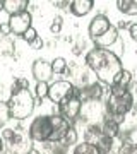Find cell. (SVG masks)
<instances>
[{"label": "cell", "instance_id": "cell-20", "mask_svg": "<svg viewBox=\"0 0 137 154\" xmlns=\"http://www.w3.org/2000/svg\"><path fill=\"white\" fill-rule=\"evenodd\" d=\"M77 139H79V135H77V130L74 128V127H70V130L65 134V137H64V140H62V144H64V147H70V146H77Z\"/></svg>", "mask_w": 137, "mask_h": 154}, {"label": "cell", "instance_id": "cell-11", "mask_svg": "<svg viewBox=\"0 0 137 154\" xmlns=\"http://www.w3.org/2000/svg\"><path fill=\"white\" fill-rule=\"evenodd\" d=\"M111 26H113V24L110 22V19L104 16V14H98V16H94L93 19H91V22H89L88 33H89V36H91V39H96V38H99L101 34L106 33Z\"/></svg>", "mask_w": 137, "mask_h": 154}, {"label": "cell", "instance_id": "cell-26", "mask_svg": "<svg viewBox=\"0 0 137 154\" xmlns=\"http://www.w3.org/2000/svg\"><path fill=\"white\" fill-rule=\"evenodd\" d=\"M129 34H130V38L137 43V22L130 24V28H129Z\"/></svg>", "mask_w": 137, "mask_h": 154}, {"label": "cell", "instance_id": "cell-28", "mask_svg": "<svg viewBox=\"0 0 137 154\" xmlns=\"http://www.w3.org/2000/svg\"><path fill=\"white\" fill-rule=\"evenodd\" d=\"M0 33L4 34V36H9L11 33V28H9V22H4V24H0Z\"/></svg>", "mask_w": 137, "mask_h": 154}, {"label": "cell", "instance_id": "cell-34", "mask_svg": "<svg viewBox=\"0 0 137 154\" xmlns=\"http://www.w3.org/2000/svg\"><path fill=\"white\" fill-rule=\"evenodd\" d=\"M135 55H137V51H135Z\"/></svg>", "mask_w": 137, "mask_h": 154}, {"label": "cell", "instance_id": "cell-2", "mask_svg": "<svg viewBox=\"0 0 137 154\" xmlns=\"http://www.w3.org/2000/svg\"><path fill=\"white\" fill-rule=\"evenodd\" d=\"M106 115L115 118L120 123L132 110H134V93L130 89H122L117 86H110V96L104 103Z\"/></svg>", "mask_w": 137, "mask_h": 154}, {"label": "cell", "instance_id": "cell-17", "mask_svg": "<svg viewBox=\"0 0 137 154\" xmlns=\"http://www.w3.org/2000/svg\"><path fill=\"white\" fill-rule=\"evenodd\" d=\"M117 9L125 16H137V0H117Z\"/></svg>", "mask_w": 137, "mask_h": 154}, {"label": "cell", "instance_id": "cell-10", "mask_svg": "<svg viewBox=\"0 0 137 154\" xmlns=\"http://www.w3.org/2000/svg\"><path fill=\"white\" fill-rule=\"evenodd\" d=\"M51 123H53V134H51V140L50 144H62L65 134L70 130L72 123L67 122L64 116L60 115H51Z\"/></svg>", "mask_w": 137, "mask_h": 154}, {"label": "cell", "instance_id": "cell-12", "mask_svg": "<svg viewBox=\"0 0 137 154\" xmlns=\"http://www.w3.org/2000/svg\"><path fill=\"white\" fill-rule=\"evenodd\" d=\"M33 77L36 79V82H48L50 79L53 77V70H51V63L43 58H38V60H34L33 63Z\"/></svg>", "mask_w": 137, "mask_h": 154}, {"label": "cell", "instance_id": "cell-7", "mask_svg": "<svg viewBox=\"0 0 137 154\" xmlns=\"http://www.w3.org/2000/svg\"><path fill=\"white\" fill-rule=\"evenodd\" d=\"M82 111V101L81 98H79V94H76L74 96H70V98H67L65 101H62L60 105H58V115L64 116L67 122H70V123H74V122L77 120V116L81 115Z\"/></svg>", "mask_w": 137, "mask_h": 154}, {"label": "cell", "instance_id": "cell-25", "mask_svg": "<svg viewBox=\"0 0 137 154\" xmlns=\"http://www.w3.org/2000/svg\"><path fill=\"white\" fill-rule=\"evenodd\" d=\"M36 38H38V33H36V29H34V28H29L26 33L22 34V39H24L27 45H31Z\"/></svg>", "mask_w": 137, "mask_h": 154}, {"label": "cell", "instance_id": "cell-24", "mask_svg": "<svg viewBox=\"0 0 137 154\" xmlns=\"http://www.w3.org/2000/svg\"><path fill=\"white\" fill-rule=\"evenodd\" d=\"M62 24H64V21H62V17L60 16H57L51 21V24H50V33L51 34H60L62 31Z\"/></svg>", "mask_w": 137, "mask_h": 154}, {"label": "cell", "instance_id": "cell-4", "mask_svg": "<svg viewBox=\"0 0 137 154\" xmlns=\"http://www.w3.org/2000/svg\"><path fill=\"white\" fill-rule=\"evenodd\" d=\"M53 134V123H51V115H41L36 116L27 128V137L33 142L50 144Z\"/></svg>", "mask_w": 137, "mask_h": 154}, {"label": "cell", "instance_id": "cell-16", "mask_svg": "<svg viewBox=\"0 0 137 154\" xmlns=\"http://www.w3.org/2000/svg\"><path fill=\"white\" fill-rule=\"evenodd\" d=\"M27 5H29V0H4V11L9 16H16L27 11Z\"/></svg>", "mask_w": 137, "mask_h": 154}, {"label": "cell", "instance_id": "cell-15", "mask_svg": "<svg viewBox=\"0 0 137 154\" xmlns=\"http://www.w3.org/2000/svg\"><path fill=\"white\" fill-rule=\"evenodd\" d=\"M101 130H103V134L106 137L113 139V140H115L122 132L120 123H118L115 118H111V116H108V115H104V120H103V123H101Z\"/></svg>", "mask_w": 137, "mask_h": 154}, {"label": "cell", "instance_id": "cell-32", "mask_svg": "<svg viewBox=\"0 0 137 154\" xmlns=\"http://www.w3.org/2000/svg\"><path fill=\"white\" fill-rule=\"evenodd\" d=\"M4 11V0H0V12Z\"/></svg>", "mask_w": 137, "mask_h": 154}, {"label": "cell", "instance_id": "cell-22", "mask_svg": "<svg viewBox=\"0 0 137 154\" xmlns=\"http://www.w3.org/2000/svg\"><path fill=\"white\" fill-rule=\"evenodd\" d=\"M9 118H11L9 106H7V103L0 101V130H4V127H5V123L9 122Z\"/></svg>", "mask_w": 137, "mask_h": 154}, {"label": "cell", "instance_id": "cell-14", "mask_svg": "<svg viewBox=\"0 0 137 154\" xmlns=\"http://www.w3.org/2000/svg\"><path fill=\"white\" fill-rule=\"evenodd\" d=\"M117 39H118V29H117L115 26H111L104 34H101L99 38L93 39V41H94V45H96V48H106L108 50Z\"/></svg>", "mask_w": 137, "mask_h": 154}, {"label": "cell", "instance_id": "cell-33", "mask_svg": "<svg viewBox=\"0 0 137 154\" xmlns=\"http://www.w3.org/2000/svg\"><path fill=\"white\" fill-rule=\"evenodd\" d=\"M2 154H11V152H2Z\"/></svg>", "mask_w": 137, "mask_h": 154}, {"label": "cell", "instance_id": "cell-19", "mask_svg": "<svg viewBox=\"0 0 137 154\" xmlns=\"http://www.w3.org/2000/svg\"><path fill=\"white\" fill-rule=\"evenodd\" d=\"M72 154H103V152H101L96 146H93V144H89V142L84 140L82 144H77L76 147H74Z\"/></svg>", "mask_w": 137, "mask_h": 154}, {"label": "cell", "instance_id": "cell-21", "mask_svg": "<svg viewBox=\"0 0 137 154\" xmlns=\"http://www.w3.org/2000/svg\"><path fill=\"white\" fill-rule=\"evenodd\" d=\"M51 70H53V74H64L67 70V60L64 57H57L51 62Z\"/></svg>", "mask_w": 137, "mask_h": 154}, {"label": "cell", "instance_id": "cell-9", "mask_svg": "<svg viewBox=\"0 0 137 154\" xmlns=\"http://www.w3.org/2000/svg\"><path fill=\"white\" fill-rule=\"evenodd\" d=\"M77 94L81 98L82 103H94V101H99L103 98L104 94V89H103V84L101 82H89L82 88H77Z\"/></svg>", "mask_w": 137, "mask_h": 154}, {"label": "cell", "instance_id": "cell-13", "mask_svg": "<svg viewBox=\"0 0 137 154\" xmlns=\"http://www.w3.org/2000/svg\"><path fill=\"white\" fill-rule=\"evenodd\" d=\"M93 7H94L93 0H72L69 9L76 17H84L93 11Z\"/></svg>", "mask_w": 137, "mask_h": 154}, {"label": "cell", "instance_id": "cell-31", "mask_svg": "<svg viewBox=\"0 0 137 154\" xmlns=\"http://www.w3.org/2000/svg\"><path fill=\"white\" fill-rule=\"evenodd\" d=\"M4 144H5V140L2 139V135H0V154L4 152Z\"/></svg>", "mask_w": 137, "mask_h": 154}, {"label": "cell", "instance_id": "cell-3", "mask_svg": "<svg viewBox=\"0 0 137 154\" xmlns=\"http://www.w3.org/2000/svg\"><path fill=\"white\" fill-rule=\"evenodd\" d=\"M7 106H9V113H11V118L17 122L26 120L27 116L33 115L34 111V96L31 94L29 89H19L12 86V93L11 98L7 101Z\"/></svg>", "mask_w": 137, "mask_h": 154}, {"label": "cell", "instance_id": "cell-18", "mask_svg": "<svg viewBox=\"0 0 137 154\" xmlns=\"http://www.w3.org/2000/svg\"><path fill=\"white\" fill-rule=\"evenodd\" d=\"M130 84H132V72L123 69V70L115 77V81H113L111 86H117V88H122V89H129Z\"/></svg>", "mask_w": 137, "mask_h": 154}, {"label": "cell", "instance_id": "cell-1", "mask_svg": "<svg viewBox=\"0 0 137 154\" xmlns=\"http://www.w3.org/2000/svg\"><path fill=\"white\" fill-rule=\"evenodd\" d=\"M84 60H86L89 70L96 75L98 82L108 84V86H111L115 77L123 70L120 57L115 51L106 48H91L86 53Z\"/></svg>", "mask_w": 137, "mask_h": 154}, {"label": "cell", "instance_id": "cell-23", "mask_svg": "<svg viewBox=\"0 0 137 154\" xmlns=\"http://www.w3.org/2000/svg\"><path fill=\"white\" fill-rule=\"evenodd\" d=\"M48 89H50L48 82H36V88H34L36 98H39L41 101H43L45 98H48Z\"/></svg>", "mask_w": 137, "mask_h": 154}, {"label": "cell", "instance_id": "cell-30", "mask_svg": "<svg viewBox=\"0 0 137 154\" xmlns=\"http://www.w3.org/2000/svg\"><path fill=\"white\" fill-rule=\"evenodd\" d=\"M64 149H65V147H64ZM64 149L58 147V144H55V152L53 154H65V151H64Z\"/></svg>", "mask_w": 137, "mask_h": 154}, {"label": "cell", "instance_id": "cell-5", "mask_svg": "<svg viewBox=\"0 0 137 154\" xmlns=\"http://www.w3.org/2000/svg\"><path fill=\"white\" fill-rule=\"evenodd\" d=\"M84 137H86V142L96 146L103 154H108L113 147V139L106 137L101 130V125H98V123H91L84 134Z\"/></svg>", "mask_w": 137, "mask_h": 154}, {"label": "cell", "instance_id": "cell-6", "mask_svg": "<svg viewBox=\"0 0 137 154\" xmlns=\"http://www.w3.org/2000/svg\"><path fill=\"white\" fill-rule=\"evenodd\" d=\"M77 91V88L70 81H55V82L50 84V89H48V99L51 103L58 106L62 101H65L67 98L74 96Z\"/></svg>", "mask_w": 137, "mask_h": 154}, {"label": "cell", "instance_id": "cell-29", "mask_svg": "<svg viewBox=\"0 0 137 154\" xmlns=\"http://www.w3.org/2000/svg\"><path fill=\"white\" fill-rule=\"evenodd\" d=\"M125 28H130V24H129V22H125V21L118 22V29H125Z\"/></svg>", "mask_w": 137, "mask_h": 154}, {"label": "cell", "instance_id": "cell-27", "mask_svg": "<svg viewBox=\"0 0 137 154\" xmlns=\"http://www.w3.org/2000/svg\"><path fill=\"white\" fill-rule=\"evenodd\" d=\"M43 45H45V43H43V39H41V38L38 36V38H36V39L33 41V43L29 45V46H31L33 50H41V48H43Z\"/></svg>", "mask_w": 137, "mask_h": 154}, {"label": "cell", "instance_id": "cell-8", "mask_svg": "<svg viewBox=\"0 0 137 154\" xmlns=\"http://www.w3.org/2000/svg\"><path fill=\"white\" fill-rule=\"evenodd\" d=\"M9 28H11V33L16 34V36H21L26 33L29 28H33L31 26V22H33V16H31V12H21V14H16V16H9Z\"/></svg>", "mask_w": 137, "mask_h": 154}]
</instances>
